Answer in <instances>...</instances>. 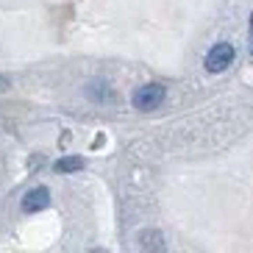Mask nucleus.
I'll use <instances>...</instances> for the list:
<instances>
[{"label":"nucleus","mask_w":253,"mask_h":253,"mask_svg":"<svg viewBox=\"0 0 253 253\" xmlns=\"http://www.w3.org/2000/svg\"><path fill=\"white\" fill-rule=\"evenodd\" d=\"M234 47L228 45V42H220V45H214L211 50L206 53V61H203V67L209 70V73H223V70H228V64L234 61Z\"/></svg>","instance_id":"f03ea898"},{"label":"nucleus","mask_w":253,"mask_h":253,"mask_svg":"<svg viewBox=\"0 0 253 253\" xmlns=\"http://www.w3.org/2000/svg\"><path fill=\"white\" fill-rule=\"evenodd\" d=\"M81 167H84V159H78V156H67V159L56 162V172H75Z\"/></svg>","instance_id":"20e7f679"},{"label":"nucleus","mask_w":253,"mask_h":253,"mask_svg":"<svg viewBox=\"0 0 253 253\" xmlns=\"http://www.w3.org/2000/svg\"><path fill=\"white\" fill-rule=\"evenodd\" d=\"M164 97H167V92H164L162 84H145L134 92V106L139 112H153L164 103Z\"/></svg>","instance_id":"f257e3e1"},{"label":"nucleus","mask_w":253,"mask_h":253,"mask_svg":"<svg viewBox=\"0 0 253 253\" xmlns=\"http://www.w3.org/2000/svg\"><path fill=\"white\" fill-rule=\"evenodd\" d=\"M47 203H50V192H47L45 186H34V189L23 198L25 211H42V209H47Z\"/></svg>","instance_id":"7ed1b4c3"},{"label":"nucleus","mask_w":253,"mask_h":253,"mask_svg":"<svg viewBox=\"0 0 253 253\" xmlns=\"http://www.w3.org/2000/svg\"><path fill=\"white\" fill-rule=\"evenodd\" d=\"M251 25H253V20H251Z\"/></svg>","instance_id":"39448f33"}]
</instances>
